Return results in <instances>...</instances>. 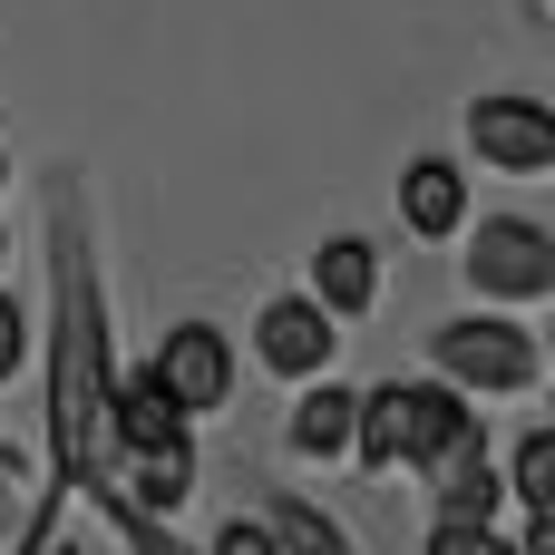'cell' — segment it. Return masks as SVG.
Segmentation results:
<instances>
[{
  "instance_id": "cell-13",
  "label": "cell",
  "mask_w": 555,
  "mask_h": 555,
  "mask_svg": "<svg viewBox=\"0 0 555 555\" xmlns=\"http://www.w3.org/2000/svg\"><path fill=\"white\" fill-rule=\"evenodd\" d=\"M254 527L273 537V555H351V537H341L312 498H293V488H273V498L254 507Z\"/></svg>"
},
{
  "instance_id": "cell-22",
  "label": "cell",
  "mask_w": 555,
  "mask_h": 555,
  "mask_svg": "<svg viewBox=\"0 0 555 555\" xmlns=\"http://www.w3.org/2000/svg\"><path fill=\"white\" fill-rule=\"evenodd\" d=\"M0 185H10V146H0Z\"/></svg>"
},
{
  "instance_id": "cell-2",
  "label": "cell",
  "mask_w": 555,
  "mask_h": 555,
  "mask_svg": "<svg viewBox=\"0 0 555 555\" xmlns=\"http://www.w3.org/2000/svg\"><path fill=\"white\" fill-rule=\"evenodd\" d=\"M429 380H449L459 400H527L546 380V341L507 312H459L429 332Z\"/></svg>"
},
{
  "instance_id": "cell-14",
  "label": "cell",
  "mask_w": 555,
  "mask_h": 555,
  "mask_svg": "<svg viewBox=\"0 0 555 555\" xmlns=\"http://www.w3.org/2000/svg\"><path fill=\"white\" fill-rule=\"evenodd\" d=\"M459 439H478V400H459L449 380H420V429H410V468L449 459Z\"/></svg>"
},
{
  "instance_id": "cell-7",
  "label": "cell",
  "mask_w": 555,
  "mask_h": 555,
  "mask_svg": "<svg viewBox=\"0 0 555 555\" xmlns=\"http://www.w3.org/2000/svg\"><path fill=\"white\" fill-rule=\"evenodd\" d=\"M420 478H429V517H459V527H498V517H507V478H498L488 429H478V439H459L449 459H429Z\"/></svg>"
},
{
  "instance_id": "cell-6",
  "label": "cell",
  "mask_w": 555,
  "mask_h": 555,
  "mask_svg": "<svg viewBox=\"0 0 555 555\" xmlns=\"http://www.w3.org/2000/svg\"><path fill=\"white\" fill-rule=\"evenodd\" d=\"M332 351H341V322L332 312H312L302 293H273L263 312H254V361L273 371V380H332Z\"/></svg>"
},
{
  "instance_id": "cell-19",
  "label": "cell",
  "mask_w": 555,
  "mask_h": 555,
  "mask_svg": "<svg viewBox=\"0 0 555 555\" xmlns=\"http://www.w3.org/2000/svg\"><path fill=\"white\" fill-rule=\"evenodd\" d=\"M10 488H20V459H10V439H0V507H10Z\"/></svg>"
},
{
  "instance_id": "cell-12",
  "label": "cell",
  "mask_w": 555,
  "mask_h": 555,
  "mask_svg": "<svg viewBox=\"0 0 555 555\" xmlns=\"http://www.w3.org/2000/svg\"><path fill=\"white\" fill-rule=\"evenodd\" d=\"M283 439H293V459H351V390L341 380H302Z\"/></svg>"
},
{
  "instance_id": "cell-20",
  "label": "cell",
  "mask_w": 555,
  "mask_h": 555,
  "mask_svg": "<svg viewBox=\"0 0 555 555\" xmlns=\"http://www.w3.org/2000/svg\"><path fill=\"white\" fill-rule=\"evenodd\" d=\"M39 555H88V546H78V537H49V546H39Z\"/></svg>"
},
{
  "instance_id": "cell-3",
  "label": "cell",
  "mask_w": 555,
  "mask_h": 555,
  "mask_svg": "<svg viewBox=\"0 0 555 555\" xmlns=\"http://www.w3.org/2000/svg\"><path fill=\"white\" fill-rule=\"evenodd\" d=\"M459 273H468L478 302H507V312L555 302V234L537 215H468L459 224Z\"/></svg>"
},
{
  "instance_id": "cell-11",
  "label": "cell",
  "mask_w": 555,
  "mask_h": 555,
  "mask_svg": "<svg viewBox=\"0 0 555 555\" xmlns=\"http://www.w3.org/2000/svg\"><path fill=\"white\" fill-rule=\"evenodd\" d=\"M107 429H117V449H185L195 429H185V410L156 390V371H127V380H107Z\"/></svg>"
},
{
  "instance_id": "cell-5",
  "label": "cell",
  "mask_w": 555,
  "mask_h": 555,
  "mask_svg": "<svg viewBox=\"0 0 555 555\" xmlns=\"http://www.w3.org/2000/svg\"><path fill=\"white\" fill-rule=\"evenodd\" d=\"M146 371H156V390H166L185 420H215V410L234 400V380H244V371H234V341H224L215 322H176V332L146 351Z\"/></svg>"
},
{
  "instance_id": "cell-8",
  "label": "cell",
  "mask_w": 555,
  "mask_h": 555,
  "mask_svg": "<svg viewBox=\"0 0 555 555\" xmlns=\"http://www.w3.org/2000/svg\"><path fill=\"white\" fill-rule=\"evenodd\" d=\"M410 429H420V380L351 390V468H371V478L410 468Z\"/></svg>"
},
{
  "instance_id": "cell-9",
  "label": "cell",
  "mask_w": 555,
  "mask_h": 555,
  "mask_svg": "<svg viewBox=\"0 0 555 555\" xmlns=\"http://www.w3.org/2000/svg\"><path fill=\"white\" fill-rule=\"evenodd\" d=\"M400 224L420 244H459V224H468V166L459 156H410L400 166Z\"/></svg>"
},
{
  "instance_id": "cell-18",
  "label": "cell",
  "mask_w": 555,
  "mask_h": 555,
  "mask_svg": "<svg viewBox=\"0 0 555 555\" xmlns=\"http://www.w3.org/2000/svg\"><path fill=\"white\" fill-rule=\"evenodd\" d=\"M205 555H273V537H263L254 517H224V527L205 537Z\"/></svg>"
},
{
  "instance_id": "cell-10",
  "label": "cell",
  "mask_w": 555,
  "mask_h": 555,
  "mask_svg": "<svg viewBox=\"0 0 555 555\" xmlns=\"http://www.w3.org/2000/svg\"><path fill=\"white\" fill-rule=\"evenodd\" d=\"M312 312H332V322H361L371 302H380V254L361 244V234H332V244H312V293H302Z\"/></svg>"
},
{
  "instance_id": "cell-1",
  "label": "cell",
  "mask_w": 555,
  "mask_h": 555,
  "mask_svg": "<svg viewBox=\"0 0 555 555\" xmlns=\"http://www.w3.org/2000/svg\"><path fill=\"white\" fill-rule=\"evenodd\" d=\"M107 312H98V273L78 244V215H59V332H49V449H59V498L88 488L98 507H117L127 488V449L107 429Z\"/></svg>"
},
{
  "instance_id": "cell-21",
  "label": "cell",
  "mask_w": 555,
  "mask_h": 555,
  "mask_svg": "<svg viewBox=\"0 0 555 555\" xmlns=\"http://www.w3.org/2000/svg\"><path fill=\"white\" fill-rule=\"evenodd\" d=\"M0 273H10V215H0Z\"/></svg>"
},
{
  "instance_id": "cell-16",
  "label": "cell",
  "mask_w": 555,
  "mask_h": 555,
  "mask_svg": "<svg viewBox=\"0 0 555 555\" xmlns=\"http://www.w3.org/2000/svg\"><path fill=\"white\" fill-rule=\"evenodd\" d=\"M420 555H517V537H507V527H459V517H429Z\"/></svg>"
},
{
  "instance_id": "cell-15",
  "label": "cell",
  "mask_w": 555,
  "mask_h": 555,
  "mask_svg": "<svg viewBox=\"0 0 555 555\" xmlns=\"http://www.w3.org/2000/svg\"><path fill=\"white\" fill-rule=\"evenodd\" d=\"M507 507L517 517H555V429H517V449H507Z\"/></svg>"
},
{
  "instance_id": "cell-17",
  "label": "cell",
  "mask_w": 555,
  "mask_h": 555,
  "mask_svg": "<svg viewBox=\"0 0 555 555\" xmlns=\"http://www.w3.org/2000/svg\"><path fill=\"white\" fill-rule=\"evenodd\" d=\"M29 371V312H20V293L0 283V390Z\"/></svg>"
},
{
  "instance_id": "cell-4",
  "label": "cell",
  "mask_w": 555,
  "mask_h": 555,
  "mask_svg": "<svg viewBox=\"0 0 555 555\" xmlns=\"http://www.w3.org/2000/svg\"><path fill=\"white\" fill-rule=\"evenodd\" d=\"M468 156L498 176H555V107L527 88H488L468 98Z\"/></svg>"
}]
</instances>
